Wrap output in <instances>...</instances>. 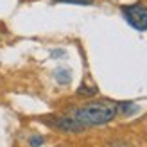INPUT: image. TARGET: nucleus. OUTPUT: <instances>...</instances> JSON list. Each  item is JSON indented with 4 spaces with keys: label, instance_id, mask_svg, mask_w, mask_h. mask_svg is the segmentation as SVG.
I'll return each instance as SVG.
<instances>
[{
    "label": "nucleus",
    "instance_id": "3",
    "mask_svg": "<svg viewBox=\"0 0 147 147\" xmlns=\"http://www.w3.org/2000/svg\"><path fill=\"white\" fill-rule=\"evenodd\" d=\"M43 124H47L49 127L57 129L61 133H68V135H76V133H83L86 129L81 122H77L74 117H45L41 119Z\"/></svg>",
    "mask_w": 147,
    "mask_h": 147
},
{
    "label": "nucleus",
    "instance_id": "2",
    "mask_svg": "<svg viewBox=\"0 0 147 147\" xmlns=\"http://www.w3.org/2000/svg\"><path fill=\"white\" fill-rule=\"evenodd\" d=\"M120 13H122L124 20H126L133 29H136V31H140V32L147 31V7L142 2L122 5Z\"/></svg>",
    "mask_w": 147,
    "mask_h": 147
},
{
    "label": "nucleus",
    "instance_id": "6",
    "mask_svg": "<svg viewBox=\"0 0 147 147\" xmlns=\"http://www.w3.org/2000/svg\"><path fill=\"white\" fill-rule=\"evenodd\" d=\"M97 93H99L97 86H95V84L88 86L86 83H84V84H81V86H79V90H77V95H79V97H95Z\"/></svg>",
    "mask_w": 147,
    "mask_h": 147
},
{
    "label": "nucleus",
    "instance_id": "4",
    "mask_svg": "<svg viewBox=\"0 0 147 147\" xmlns=\"http://www.w3.org/2000/svg\"><path fill=\"white\" fill-rule=\"evenodd\" d=\"M138 111V106L135 102H117V113L119 115H133Z\"/></svg>",
    "mask_w": 147,
    "mask_h": 147
},
{
    "label": "nucleus",
    "instance_id": "7",
    "mask_svg": "<svg viewBox=\"0 0 147 147\" xmlns=\"http://www.w3.org/2000/svg\"><path fill=\"white\" fill-rule=\"evenodd\" d=\"M43 144H45V138L41 135H32L29 138V147H41Z\"/></svg>",
    "mask_w": 147,
    "mask_h": 147
},
{
    "label": "nucleus",
    "instance_id": "1",
    "mask_svg": "<svg viewBox=\"0 0 147 147\" xmlns=\"http://www.w3.org/2000/svg\"><path fill=\"white\" fill-rule=\"evenodd\" d=\"M117 113V102L102 99V100H93L88 104L81 106L77 109H74L72 117L77 122H81L84 127H92V126H104V124L111 122Z\"/></svg>",
    "mask_w": 147,
    "mask_h": 147
},
{
    "label": "nucleus",
    "instance_id": "8",
    "mask_svg": "<svg viewBox=\"0 0 147 147\" xmlns=\"http://www.w3.org/2000/svg\"><path fill=\"white\" fill-rule=\"evenodd\" d=\"M54 2H63V4H74V5H92L95 0H54Z\"/></svg>",
    "mask_w": 147,
    "mask_h": 147
},
{
    "label": "nucleus",
    "instance_id": "9",
    "mask_svg": "<svg viewBox=\"0 0 147 147\" xmlns=\"http://www.w3.org/2000/svg\"><path fill=\"white\" fill-rule=\"evenodd\" d=\"M52 57H59V56H65V50H54L52 54H50Z\"/></svg>",
    "mask_w": 147,
    "mask_h": 147
},
{
    "label": "nucleus",
    "instance_id": "5",
    "mask_svg": "<svg viewBox=\"0 0 147 147\" xmlns=\"http://www.w3.org/2000/svg\"><path fill=\"white\" fill-rule=\"evenodd\" d=\"M54 79H56V83H59L61 86H67V84H70V81H72V74L67 68H57L54 72Z\"/></svg>",
    "mask_w": 147,
    "mask_h": 147
}]
</instances>
